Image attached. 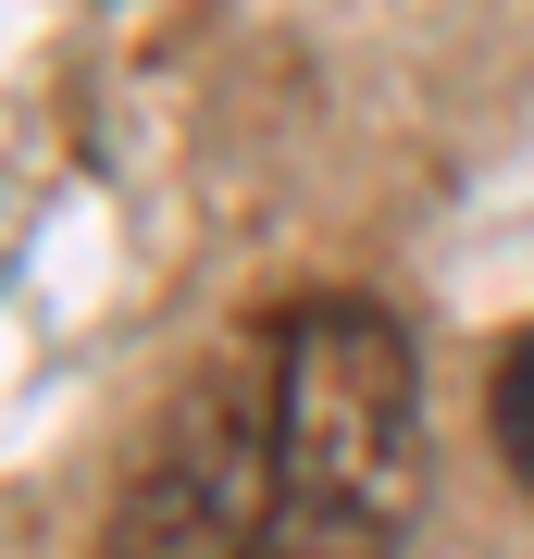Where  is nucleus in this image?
Returning a JSON list of instances; mask_svg holds the SVG:
<instances>
[{
    "instance_id": "nucleus-1",
    "label": "nucleus",
    "mask_w": 534,
    "mask_h": 559,
    "mask_svg": "<svg viewBox=\"0 0 534 559\" xmlns=\"http://www.w3.org/2000/svg\"><path fill=\"white\" fill-rule=\"evenodd\" d=\"M274 559H397L423 498V373L385 299L274 311Z\"/></svg>"
},
{
    "instance_id": "nucleus-2",
    "label": "nucleus",
    "mask_w": 534,
    "mask_h": 559,
    "mask_svg": "<svg viewBox=\"0 0 534 559\" xmlns=\"http://www.w3.org/2000/svg\"><path fill=\"white\" fill-rule=\"evenodd\" d=\"M274 323H249L162 399L99 510V559H274Z\"/></svg>"
},
{
    "instance_id": "nucleus-3",
    "label": "nucleus",
    "mask_w": 534,
    "mask_h": 559,
    "mask_svg": "<svg viewBox=\"0 0 534 559\" xmlns=\"http://www.w3.org/2000/svg\"><path fill=\"white\" fill-rule=\"evenodd\" d=\"M485 423H497V460L522 473V498H534V323L510 348H497V385H485Z\"/></svg>"
}]
</instances>
